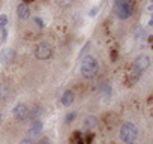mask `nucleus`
<instances>
[{"mask_svg": "<svg viewBox=\"0 0 153 144\" xmlns=\"http://www.w3.org/2000/svg\"><path fill=\"white\" fill-rule=\"evenodd\" d=\"M98 69H99V63L95 57L87 56L86 59H83L81 62V75L84 78H93L98 74Z\"/></svg>", "mask_w": 153, "mask_h": 144, "instance_id": "nucleus-1", "label": "nucleus"}, {"mask_svg": "<svg viewBox=\"0 0 153 144\" xmlns=\"http://www.w3.org/2000/svg\"><path fill=\"white\" fill-rule=\"evenodd\" d=\"M114 12L120 20H126L134 14V2L132 0H116Z\"/></svg>", "mask_w": 153, "mask_h": 144, "instance_id": "nucleus-2", "label": "nucleus"}, {"mask_svg": "<svg viewBox=\"0 0 153 144\" xmlns=\"http://www.w3.org/2000/svg\"><path fill=\"white\" fill-rule=\"evenodd\" d=\"M137 137H138V129H137V126H135L134 123L128 122V123H125V125L120 128V140H122L123 143L132 144V143L137 140Z\"/></svg>", "mask_w": 153, "mask_h": 144, "instance_id": "nucleus-3", "label": "nucleus"}, {"mask_svg": "<svg viewBox=\"0 0 153 144\" xmlns=\"http://www.w3.org/2000/svg\"><path fill=\"white\" fill-rule=\"evenodd\" d=\"M35 56H36V59H39V60H48V59L53 56V48H51V45L47 44V42L39 44V45L36 47V50H35Z\"/></svg>", "mask_w": 153, "mask_h": 144, "instance_id": "nucleus-4", "label": "nucleus"}, {"mask_svg": "<svg viewBox=\"0 0 153 144\" xmlns=\"http://www.w3.org/2000/svg\"><path fill=\"white\" fill-rule=\"evenodd\" d=\"M149 66H150V57H149V56H140V57H137V60L134 62V69H132V71L135 72V74L141 75Z\"/></svg>", "mask_w": 153, "mask_h": 144, "instance_id": "nucleus-5", "label": "nucleus"}, {"mask_svg": "<svg viewBox=\"0 0 153 144\" xmlns=\"http://www.w3.org/2000/svg\"><path fill=\"white\" fill-rule=\"evenodd\" d=\"M14 59H15V51L12 48H6L0 53V63H3V65H11Z\"/></svg>", "mask_w": 153, "mask_h": 144, "instance_id": "nucleus-6", "label": "nucleus"}, {"mask_svg": "<svg viewBox=\"0 0 153 144\" xmlns=\"http://www.w3.org/2000/svg\"><path fill=\"white\" fill-rule=\"evenodd\" d=\"M14 116H15L17 120H26L29 117V108L24 104H18L14 108Z\"/></svg>", "mask_w": 153, "mask_h": 144, "instance_id": "nucleus-7", "label": "nucleus"}, {"mask_svg": "<svg viewBox=\"0 0 153 144\" xmlns=\"http://www.w3.org/2000/svg\"><path fill=\"white\" fill-rule=\"evenodd\" d=\"M17 15L21 18V20H27L30 17V8L26 5V3H20L17 6Z\"/></svg>", "mask_w": 153, "mask_h": 144, "instance_id": "nucleus-8", "label": "nucleus"}, {"mask_svg": "<svg viewBox=\"0 0 153 144\" xmlns=\"http://www.w3.org/2000/svg\"><path fill=\"white\" fill-rule=\"evenodd\" d=\"M41 132H42V122H41V120H33V123H32V126H30V129H29V135H30L32 138H35V137H38Z\"/></svg>", "mask_w": 153, "mask_h": 144, "instance_id": "nucleus-9", "label": "nucleus"}, {"mask_svg": "<svg viewBox=\"0 0 153 144\" xmlns=\"http://www.w3.org/2000/svg\"><path fill=\"white\" fill-rule=\"evenodd\" d=\"M74 99H75V93H74L72 90H66V92L63 93V96H62V104H63L65 107H69V105H72Z\"/></svg>", "mask_w": 153, "mask_h": 144, "instance_id": "nucleus-10", "label": "nucleus"}, {"mask_svg": "<svg viewBox=\"0 0 153 144\" xmlns=\"http://www.w3.org/2000/svg\"><path fill=\"white\" fill-rule=\"evenodd\" d=\"M96 125H98V119L95 116H87L86 117V120H84V129L92 131L93 128H96Z\"/></svg>", "mask_w": 153, "mask_h": 144, "instance_id": "nucleus-11", "label": "nucleus"}, {"mask_svg": "<svg viewBox=\"0 0 153 144\" xmlns=\"http://www.w3.org/2000/svg\"><path fill=\"white\" fill-rule=\"evenodd\" d=\"M42 113H44V111H42L41 107H35V108H32V110L29 111V117H30L32 120H38V117H39Z\"/></svg>", "mask_w": 153, "mask_h": 144, "instance_id": "nucleus-12", "label": "nucleus"}, {"mask_svg": "<svg viewBox=\"0 0 153 144\" xmlns=\"http://www.w3.org/2000/svg\"><path fill=\"white\" fill-rule=\"evenodd\" d=\"M9 95V89L6 84H0V99H6Z\"/></svg>", "mask_w": 153, "mask_h": 144, "instance_id": "nucleus-13", "label": "nucleus"}, {"mask_svg": "<svg viewBox=\"0 0 153 144\" xmlns=\"http://www.w3.org/2000/svg\"><path fill=\"white\" fill-rule=\"evenodd\" d=\"M101 90H102V95H104L105 98H108V96L111 95V87H110V84H108V83H104V84H102V87H101Z\"/></svg>", "mask_w": 153, "mask_h": 144, "instance_id": "nucleus-14", "label": "nucleus"}, {"mask_svg": "<svg viewBox=\"0 0 153 144\" xmlns=\"http://www.w3.org/2000/svg\"><path fill=\"white\" fill-rule=\"evenodd\" d=\"M75 117H76V114H75L74 111H71V113H68V114H66V117H65V123H72Z\"/></svg>", "mask_w": 153, "mask_h": 144, "instance_id": "nucleus-15", "label": "nucleus"}, {"mask_svg": "<svg viewBox=\"0 0 153 144\" xmlns=\"http://www.w3.org/2000/svg\"><path fill=\"white\" fill-rule=\"evenodd\" d=\"M6 24H8L6 15H0V30H5L6 29Z\"/></svg>", "mask_w": 153, "mask_h": 144, "instance_id": "nucleus-16", "label": "nucleus"}, {"mask_svg": "<svg viewBox=\"0 0 153 144\" xmlns=\"http://www.w3.org/2000/svg\"><path fill=\"white\" fill-rule=\"evenodd\" d=\"M56 3L60 5L62 8H68V6L72 3V0H56Z\"/></svg>", "mask_w": 153, "mask_h": 144, "instance_id": "nucleus-17", "label": "nucleus"}, {"mask_svg": "<svg viewBox=\"0 0 153 144\" xmlns=\"http://www.w3.org/2000/svg\"><path fill=\"white\" fill-rule=\"evenodd\" d=\"M20 144H35V143H33V141H32L30 138H26V140H23V141H21Z\"/></svg>", "mask_w": 153, "mask_h": 144, "instance_id": "nucleus-18", "label": "nucleus"}, {"mask_svg": "<svg viewBox=\"0 0 153 144\" xmlns=\"http://www.w3.org/2000/svg\"><path fill=\"white\" fill-rule=\"evenodd\" d=\"M38 144H51V141H50L48 138H42V140H41Z\"/></svg>", "mask_w": 153, "mask_h": 144, "instance_id": "nucleus-19", "label": "nucleus"}, {"mask_svg": "<svg viewBox=\"0 0 153 144\" xmlns=\"http://www.w3.org/2000/svg\"><path fill=\"white\" fill-rule=\"evenodd\" d=\"M96 14H98V8H93V9L89 12V15H90V17H95Z\"/></svg>", "mask_w": 153, "mask_h": 144, "instance_id": "nucleus-20", "label": "nucleus"}, {"mask_svg": "<svg viewBox=\"0 0 153 144\" xmlns=\"http://www.w3.org/2000/svg\"><path fill=\"white\" fill-rule=\"evenodd\" d=\"M35 23H36L39 27H44V23H42V20H41V18H35Z\"/></svg>", "mask_w": 153, "mask_h": 144, "instance_id": "nucleus-21", "label": "nucleus"}, {"mask_svg": "<svg viewBox=\"0 0 153 144\" xmlns=\"http://www.w3.org/2000/svg\"><path fill=\"white\" fill-rule=\"evenodd\" d=\"M0 123H2V113H0Z\"/></svg>", "mask_w": 153, "mask_h": 144, "instance_id": "nucleus-22", "label": "nucleus"}]
</instances>
